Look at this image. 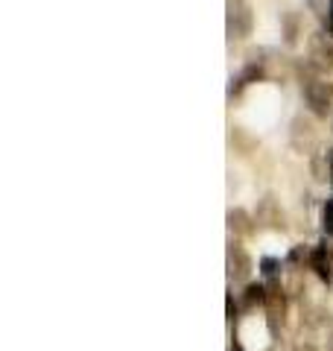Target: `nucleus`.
<instances>
[{"label":"nucleus","instance_id":"obj_1","mask_svg":"<svg viewBox=\"0 0 333 351\" xmlns=\"http://www.w3.org/2000/svg\"><path fill=\"white\" fill-rule=\"evenodd\" d=\"M304 94H307L310 106H313L319 114H325V112H328V103H330L333 88H330V85H321V82H310V85L304 88Z\"/></svg>","mask_w":333,"mask_h":351},{"label":"nucleus","instance_id":"obj_2","mask_svg":"<svg viewBox=\"0 0 333 351\" xmlns=\"http://www.w3.org/2000/svg\"><path fill=\"white\" fill-rule=\"evenodd\" d=\"M263 299H266V295H263V284H249V287H246V307L260 304Z\"/></svg>","mask_w":333,"mask_h":351},{"label":"nucleus","instance_id":"obj_3","mask_svg":"<svg viewBox=\"0 0 333 351\" xmlns=\"http://www.w3.org/2000/svg\"><path fill=\"white\" fill-rule=\"evenodd\" d=\"M260 267H263V276H266V278H275V276H278V267H281V263H278L275 258H263Z\"/></svg>","mask_w":333,"mask_h":351},{"label":"nucleus","instance_id":"obj_4","mask_svg":"<svg viewBox=\"0 0 333 351\" xmlns=\"http://www.w3.org/2000/svg\"><path fill=\"white\" fill-rule=\"evenodd\" d=\"M321 219H325V232H328V234H333V196L328 199V205H325V214H321Z\"/></svg>","mask_w":333,"mask_h":351},{"label":"nucleus","instance_id":"obj_5","mask_svg":"<svg viewBox=\"0 0 333 351\" xmlns=\"http://www.w3.org/2000/svg\"><path fill=\"white\" fill-rule=\"evenodd\" d=\"M330 32H333V3H330Z\"/></svg>","mask_w":333,"mask_h":351},{"label":"nucleus","instance_id":"obj_6","mask_svg":"<svg viewBox=\"0 0 333 351\" xmlns=\"http://www.w3.org/2000/svg\"><path fill=\"white\" fill-rule=\"evenodd\" d=\"M231 351H243V348H240V346H234V348H231Z\"/></svg>","mask_w":333,"mask_h":351}]
</instances>
